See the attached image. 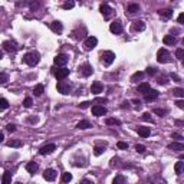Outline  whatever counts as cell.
I'll list each match as a JSON object with an SVG mask.
<instances>
[{
  "mask_svg": "<svg viewBox=\"0 0 184 184\" xmlns=\"http://www.w3.org/2000/svg\"><path fill=\"white\" fill-rule=\"evenodd\" d=\"M39 61H40V55H39L37 52H29V53H26V55L23 56V62L27 63L29 66L37 65Z\"/></svg>",
  "mask_w": 184,
  "mask_h": 184,
  "instance_id": "cell-1",
  "label": "cell"
},
{
  "mask_svg": "<svg viewBox=\"0 0 184 184\" xmlns=\"http://www.w3.org/2000/svg\"><path fill=\"white\" fill-rule=\"evenodd\" d=\"M101 61H102L104 65L109 66V65L115 61V53L111 52V50H105V52H102V55H101Z\"/></svg>",
  "mask_w": 184,
  "mask_h": 184,
  "instance_id": "cell-2",
  "label": "cell"
},
{
  "mask_svg": "<svg viewBox=\"0 0 184 184\" xmlns=\"http://www.w3.org/2000/svg\"><path fill=\"white\" fill-rule=\"evenodd\" d=\"M157 61L160 62V63H168V62H171V58H170V53H168L167 49H158L157 52Z\"/></svg>",
  "mask_w": 184,
  "mask_h": 184,
  "instance_id": "cell-3",
  "label": "cell"
},
{
  "mask_svg": "<svg viewBox=\"0 0 184 184\" xmlns=\"http://www.w3.org/2000/svg\"><path fill=\"white\" fill-rule=\"evenodd\" d=\"M68 55L65 53H59V55H56L55 58H53V63L55 65H58V66H65L68 63Z\"/></svg>",
  "mask_w": 184,
  "mask_h": 184,
  "instance_id": "cell-4",
  "label": "cell"
},
{
  "mask_svg": "<svg viewBox=\"0 0 184 184\" xmlns=\"http://www.w3.org/2000/svg\"><path fill=\"white\" fill-rule=\"evenodd\" d=\"M97 45H98V39H97L95 36H89V37L85 40L84 48H85V50H92Z\"/></svg>",
  "mask_w": 184,
  "mask_h": 184,
  "instance_id": "cell-5",
  "label": "cell"
},
{
  "mask_svg": "<svg viewBox=\"0 0 184 184\" xmlns=\"http://www.w3.org/2000/svg\"><path fill=\"white\" fill-rule=\"evenodd\" d=\"M56 88H58V91H59L61 94H63V95L69 94V91H70V85L68 84V82H65L63 79L58 81V85H56Z\"/></svg>",
  "mask_w": 184,
  "mask_h": 184,
  "instance_id": "cell-6",
  "label": "cell"
},
{
  "mask_svg": "<svg viewBox=\"0 0 184 184\" xmlns=\"http://www.w3.org/2000/svg\"><path fill=\"white\" fill-rule=\"evenodd\" d=\"M53 75L56 76V79L58 81H61V79H65L68 75H69V69H66V68H59V69H55L53 70Z\"/></svg>",
  "mask_w": 184,
  "mask_h": 184,
  "instance_id": "cell-7",
  "label": "cell"
},
{
  "mask_svg": "<svg viewBox=\"0 0 184 184\" xmlns=\"http://www.w3.org/2000/svg\"><path fill=\"white\" fill-rule=\"evenodd\" d=\"M109 30L114 35H121L122 33V25H121V22L119 20H114L111 23V26H109Z\"/></svg>",
  "mask_w": 184,
  "mask_h": 184,
  "instance_id": "cell-8",
  "label": "cell"
},
{
  "mask_svg": "<svg viewBox=\"0 0 184 184\" xmlns=\"http://www.w3.org/2000/svg\"><path fill=\"white\" fill-rule=\"evenodd\" d=\"M158 95H160V92L158 91H155V89H148L147 92H144V98L145 101H155L158 98Z\"/></svg>",
  "mask_w": 184,
  "mask_h": 184,
  "instance_id": "cell-9",
  "label": "cell"
},
{
  "mask_svg": "<svg viewBox=\"0 0 184 184\" xmlns=\"http://www.w3.org/2000/svg\"><path fill=\"white\" fill-rule=\"evenodd\" d=\"M55 150H56V145H55V144H48V145H43V147L39 150V154H40V155H49V154H52Z\"/></svg>",
  "mask_w": 184,
  "mask_h": 184,
  "instance_id": "cell-10",
  "label": "cell"
},
{
  "mask_svg": "<svg viewBox=\"0 0 184 184\" xmlns=\"http://www.w3.org/2000/svg\"><path fill=\"white\" fill-rule=\"evenodd\" d=\"M105 114H106V108H105V106H102V105H94V106H92V115L102 117V115H105Z\"/></svg>",
  "mask_w": 184,
  "mask_h": 184,
  "instance_id": "cell-11",
  "label": "cell"
},
{
  "mask_svg": "<svg viewBox=\"0 0 184 184\" xmlns=\"http://www.w3.org/2000/svg\"><path fill=\"white\" fill-rule=\"evenodd\" d=\"M56 176H58V173H56L53 168H48V170H45V173H43V178H45L46 181H53V180L56 178Z\"/></svg>",
  "mask_w": 184,
  "mask_h": 184,
  "instance_id": "cell-12",
  "label": "cell"
},
{
  "mask_svg": "<svg viewBox=\"0 0 184 184\" xmlns=\"http://www.w3.org/2000/svg\"><path fill=\"white\" fill-rule=\"evenodd\" d=\"M99 12L102 13V16L105 17V19H109V16H111V12H112V9L106 4V3H102L99 6Z\"/></svg>",
  "mask_w": 184,
  "mask_h": 184,
  "instance_id": "cell-13",
  "label": "cell"
},
{
  "mask_svg": "<svg viewBox=\"0 0 184 184\" xmlns=\"http://www.w3.org/2000/svg\"><path fill=\"white\" fill-rule=\"evenodd\" d=\"M131 29L134 32H142V30H145V23L142 20H135L134 23L131 25Z\"/></svg>",
  "mask_w": 184,
  "mask_h": 184,
  "instance_id": "cell-14",
  "label": "cell"
},
{
  "mask_svg": "<svg viewBox=\"0 0 184 184\" xmlns=\"http://www.w3.org/2000/svg\"><path fill=\"white\" fill-rule=\"evenodd\" d=\"M50 29H52V32H55V33H62V32H63V25H62L61 22L55 20V22L50 23Z\"/></svg>",
  "mask_w": 184,
  "mask_h": 184,
  "instance_id": "cell-15",
  "label": "cell"
},
{
  "mask_svg": "<svg viewBox=\"0 0 184 184\" xmlns=\"http://www.w3.org/2000/svg\"><path fill=\"white\" fill-rule=\"evenodd\" d=\"M79 70H81V73L84 75V76H91L92 73H94V69H92V66L89 65V63H85V65H82V66L79 68Z\"/></svg>",
  "mask_w": 184,
  "mask_h": 184,
  "instance_id": "cell-16",
  "label": "cell"
},
{
  "mask_svg": "<svg viewBox=\"0 0 184 184\" xmlns=\"http://www.w3.org/2000/svg\"><path fill=\"white\" fill-rule=\"evenodd\" d=\"M3 49L6 50V52H9V53H15L17 50L16 45L15 43H12V42H9V40H6V42H3Z\"/></svg>",
  "mask_w": 184,
  "mask_h": 184,
  "instance_id": "cell-17",
  "label": "cell"
},
{
  "mask_svg": "<svg viewBox=\"0 0 184 184\" xmlns=\"http://www.w3.org/2000/svg\"><path fill=\"white\" fill-rule=\"evenodd\" d=\"M102 89H104V86H102V84H101L99 81H95V82L92 84V86H91V92H92V94H95V95L101 94V92H102Z\"/></svg>",
  "mask_w": 184,
  "mask_h": 184,
  "instance_id": "cell-18",
  "label": "cell"
},
{
  "mask_svg": "<svg viewBox=\"0 0 184 184\" xmlns=\"http://www.w3.org/2000/svg\"><path fill=\"white\" fill-rule=\"evenodd\" d=\"M163 42H164V45H176L177 43V37L173 36V35H166L163 37Z\"/></svg>",
  "mask_w": 184,
  "mask_h": 184,
  "instance_id": "cell-19",
  "label": "cell"
},
{
  "mask_svg": "<svg viewBox=\"0 0 184 184\" xmlns=\"http://www.w3.org/2000/svg\"><path fill=\"white\" fill-rule=\"evenodd\" d=\"M37 168H39V166H37L35 161H30V163L26 164V171H27L29 174H35V173L37 171Z\"/></svg>",
  "mask_w": 184,
  "mask_h": 184,
  "instance_id": "cell-20",
  "label": "cell"
},
{
  "mask_svg": "<svg viewBox=\"0 0 184 184\" xmlns=\"http://www.w3.org/2000/svg\"><path fill=\"white\" fill-rule=\"evenodd\" d=\"M137 133L141 135L142 138H145V137L150 135L151 130H150V127H138V128H137Z\"/></svg>",
  "mask_w": 184,
  "mask_h": 184,
  "instance_id": "cell-21",
  "label": "cell"
},
{
  "mask_svg": "<svg viewBox=\"0 0 184 184\" xmlns=\"http://www.w3.org/2000/svg\"><path fill=\"white\" fill-rule=\"evenodd\" d=\"M173 10L171 9H161V10H158V15L163 17H166V19H170V17H173Z\"/></svg>",
  "mask_w": 184,
  "mask_h": 184,
  "instance_id": "cell-22",
  "label": "cell"
},
{
  "mask_svg": "<svg viewBox=\"0 0 184 184\" xmlns=\"http://www.w3.org/2000/svg\"><path fill=\"white\" fill-rule=\"evenodd\" d=\"M168 150H174V151H183L184 150V144L183 142H173L168 145Z\"/></svg>",
  "mask_w": 184,
  "mask_h": 184,
  "instance_id": "cell-23",
  "label": "cell"
},
{
  "mask_svg": "<svg viewBox=\"0 0 184 184\" xmlns=\"http://www.w3.org/2000/svg\"><path fill=\"white\" fill-rule=\"evenodd\" d=\"M7 145L13 147V148H20V147H23V141H20V140H10L7 142Z\"/></svg>",
  "mask_w": 184,
  "mask_h": 184,
  "instance_id": "cell-24",
  "label": "cell"
},
{
  "mask_svg": "<svg viewBox=\"0 0 184 184\" xmlns=\"http://www.w3.org/2000/svg\"><path fill=\"white\" fill-rule=\"evenodd\" d=\"M43 92H45V86H43L42 84H37V85H36V86L33 88V94L36 95V97H40V95H42Z\"/></svg>",
  "mask_w": 184,
  "mask_h": 184,
  "instance_id": "cell-25",
  "label": "cell"
},
{
  "mask_svg": "<svg viewBox=\"0 0 184 184\" xmlns=\"http://www.w3.org/2000/svg\"><path fill=\"white\" fill-rule=\"evenodd\" d=\"M12 181V173L10 171H4L3 177H1V183L3 184H9Z\"/></svg>",
  "mask_w": 184,
  "mask_h": 184,
  "instance_id": "cell-26",
  "label": "cell"
},
{
  "mask_svg": "<svg viewBox=\"0 0 184 184\" xmlns=\"http://www.w3.org/2000/svg\"><path fill=\"white\" fill-rule=\"evenodd\" d=\"M79 130H86V128H89L91 127V122L88 121V119H82V121H79L78 122V125H76Z\"/></svg>",
  "mask_w": 184,
  "mask_h": 184,
  "instance_id": "cell-27",
  "label": "cell"
},
{
  "mask_svg": "<svg viewBox=\"0 0 184 184\" xmlns=\"http://www.w3.org/2000/svg\"><path fill=\"white\" fill-rule=\"evenodd\" d=\"M138 9H140V6H138L137 3H131V4L128 6L127 12H128V13H131V15H134V13H137V12H138Z\"/></svg>",
  "mask_w": 184,
  "mask_h": 184,
  "instance_id": "cell-28",
  "label": "cell"
},
{
  "mask_svg": "<svg viewBox=\"0 0 184 184\" xmlns=\"http://www.w3.org/2000/svg\"><path fill=\"white\" fill-rule=\"evenodd\" d=\"M183 167H184V164H183V161H177L176 163V166H174V171H176V174H181V171H183Z\"/></svg>",
  "mask_w": 184,
  "mask_h": 184,
  "instance_id": "cell-29",
  "label": "cell"
},
{
  "mask_svg": "<svg viewBox=\"0 0 184 184\" xmlns=\"http://www.w3.org/2000/svg\"><path fill=\"white\" fill-rule=\"evenodd\" d=\"M142 76H144V72H140V70H138V72H135L134 75L131 76V81H133V82H138L140 79H142Z\"/></svg>",
  "mask_w": 184,
  "mask_h": 184,
  "instance_id": "cell-30",
  "label": "cell"
},
{
  "mask_svg": "<svg viewBox=\"0 0 184 184\" xmlns=\"http://www.w3.org/2000/svg\"><path fill=\"white\" fill-rule=\"evenodd\" d=\"M173 95H176L178 98H184V89L183 88H174L173 89Z\"/></svg>",
  "mask_w": 184,
  "mask_h": 184,
  "instance_id": "cell-31",
  "label": "cell"
},
{
  "mask_svg": "<svg viewBox=\"0 0 184 184\" xmlns=\"http://www.w3.org/2000/svg\"><path fill=\"white\" fill-rule=\"evenodd\" d=\"M9 108V102L6 98H0V111H6Z\"/></svg>",
  "mask_w": 184,
  "mask_h": 184,
  "instance_id": "cell-32",
  "label": "cell"
},
{
  "mask_svg": "<svg viewBox=\"0 0 184 184\" xmlns=\"http://www.w3.org/2000/svg\"><path fill=\"white\" fill-rule=\"evenodd\" d=\"M105 124H106V125H119L121 122L118 121L117 118H106V119H105Z\"/></svg>",
  "mask_w": 184,
  "mask_h": 184,
  "instance_id": "cell-33",
  "label": "cell"
},
{
  "mask_svg": "<svg viewBox=\"0 0 184 184\" xmlns=\"http://www.w3.org/2000/svg\"><path fill=\"white\" fill-rule=\"evenodd\" d=\"M148 89H150V84H147V82H144V84H141L138 86V92H141V94L147 92Z\"/></svg>",
  "mask_w": 184,
  "mask_h": 184,
  "instance_id": "cell-34",
  "label": "cell"
},
{
  "mask_svg": "<svg viewBox=\"0 0 184 184\" xmlns=\"http://www.w3.org/2000/svg\"><path fill=\"white\" fill-rule=\"evenodd\" d=\"M154 114H157V115H160V117H164V115L168 114V111L164 109V108H155V109H154Z\"/></svg>",
  "mask_w": 184,
  "mask_h": 184,
  "instance_id": "cell-35",
  "label": "cell"
},
{
  "mask_svg": "<svg viewBox=\"0 0 184 184\" xmlns=\"http://www.w3.org/2000/svg\"><path fill=\"white\" fill-rule=\"evenodd\" d=\"M39 6H40V4H39V1H37V0H32V1L29 3V7H30V10H32V12H36V10L39 9Z\"/></svg>",
  "mask_w": 184,
  "mask_h": 184,
  "instance_id": "cell-36",
  "label": "cell"
},
{
  "mask_svg": "<svg viewBox=\"0 0 184 184\" xmlns=\"http://www.w3.org/2000/svg\"><path fill=\"white\" fill-rule=\"evenodd\" d=\"M73 6H75V3H73L72 0H69V1H65V3L62 4V9H65V10H69V9H73Z\"/></svg>",
  "mask_w": 184,
  "mask_h": 184,
  "instance_id": "cell-37",
  "label": "cell"
},
{
  "mask_svg": "<svg viewBox=\"0 0 184 184\" xmlns=\"http://www.w3.org/2000/svg\"><path fill=\"white\" fill-rule=\"evenodd\" d=\"M104 151H105V145H104V147H99V145H97V147L94 148V154H95V155L98 157V155H101V154H102Z\"/></svg>",
  "mask_w": 184,
  "mask_h": 184,
  "instance_id": "cell-38",
  "label": "cell"
},
{
  "mask_svg": "<svg viewBox=\"0 0 184 184\" xmlns=\"http://www.w3.org/2000/svg\"><path fill=\"white\" fill-rule=\"evenodd\" d=\"M72 180V174L70 173H63V176H62V181L63 183H69Z\"/></svg>",
  "mask_w": 184,
  "mask_h": 184,
  "instance_id": "cell-39",
  "label": "cell"
},
{
  "mask_svg": "<svg viewBox=\"0 0 184 184\" xmlns=\"http://www.w3.org/2000/svg\"><path fill=\"white\" fill-rule=\"evenodd\" d=\"M9 81V75L7 73H0V85H4Z\"/></svg>",
  "mask_w": 184,
  "mask_h": 184,
  "instance_id": "cell-40",
  "label": "cell"
},
{
  "mask_svg": "<svg viewBox=\"0 0 184 184\" xmlns=\"http://www.w3.org/2000/svg\"><path fill=\"white\" fill-rule=\"evenodd\" d=\"M32 104H33V101H32V98H25V101H23V106L25 108H30L32 106Z\"/></svg>",
  "mask_w": 184,
  "mask_h": 184,
  "instance_id": "cell-41",
  "label": "cell"
},
{
  "mask_svg": "<svg viewBox=\"0 0 184 184\" xmlns=\"http://www.w3.org/2000/svg\"><path fill=\"white\" fill-rule=\"evenodd\" d=\"M127 180H125V177H122V176H117L115 178H114V184H122L125 183Z\"/></svg>",
  "mask_w": 184,
  "mask_h": 184,
  "instance_id": "cell-42",
  "label": "cell"
},
{
  "mask_svg": "<svg viewBox=\"0 0 184 184\" xmlns=\"http://www.w3.org/2000/svg\"><path fill=\"white\" fill-rule=\"evenodd\" d=\"M117 147L119 148V150H128V144L124 142V141H119V142L117 144Z\"/></svg>",
  "mask_w": 184,
  "mask_h": 184,
  "instance_id": "cell-43",
  "label": "cell"
},
{
  "mask_svg": "<svg viewBox=\"0 0 184 184\" xmlns=\"http://www.w3.org/2000/svg\"><path fill=\"white\" fill-rule=\"evenodd\" d=\"M176 56H177V59H180V61H181V59H183V56H184V49L180 48V49L176 50Z\"/></svg>",
  "mask_w": 184,
  "mask_h": 184,
  "instance_id": "cell-44",
  "label": "cell"
},
{
  "mask_svg": "<svg viewBox=\"0 0 184 184\" xmlns=\"http://www.w3.org/2000/svg\"><path fill=\"white\" fill-rule=\"evenodd\" d=\"M6 130H7L9 133H15V131H16V125H15V124H7V125H6Z\"/></svg>",
  "mask_w": 184,
  "mask_h": 184,
  "instance_id": "cell-45",
  "label": "cell"
},
{
  "mask_svg": "<svg viewBox=\"0 0 184 184\" xmlns=\"http://www.w3.org/2000/svg\"><path fill=\"white\" fill-rule=\"evenodd\" d=\"M135 151H137V152H140V154H142V152L145 151V147H144V145H141V144H137V145H135Z\"/></svg>",
  "mask_w": 184,
  "mask_h": 184,
  "instance_id": "cell-46",
  "label": "cell"
},
{
  "mask_svg": "<svg viewBox=\"0 0 184 184\" xmlns=\"http://www.w3.org/2000/svg\"><path fill=\"white\" fill-rule=\"evenodd\" d=\"M145 72H147L148 75H151V76H152V75H155V73H157V69H155V68H152V66H148Z\"/></svg>",
  "mask_w": 184,
  "mask_h": 184,
  "instance_id": "cell-47",
  "label": "cell"
},
{
  "mask_svg": "<svg viewBox=\"0 0 184 184\" xmlns=\"http://www.w3.org/2000/svg\"><path fill=\"white\" fill-rule=\"evenodd\" d=\"M142 119H144V121H150V122H152V118H151L150 112H144V114H142Z\"/></svg>",
  "mask_w": 184,
  "mask_h": 184,
  "instance_id": "cell-48",
  "label": "cell"
},
{
  "mask_svg": "<svg viewBox=\"0 0 184 184\" xmlns=\"http://www.w3.org/2000/svg\"><path fill=\"white\" fill-rule=\"evenodd\" d=\"M91 104H92V102H89V101H85V102H82V104H79L78 106H79V108H82V109H85V108H88Z\"/></svg>",
  "mask_w": 184,
  "mask_h": 184,
  "instance_id": "cell-49",
  "label": "cell"
},
{
  "mask_svg": "<svg viewBox=\"0 0 184 184\" xmlns=\"http://www.w3.org/2000/svg\"><path fill=\"white\" fill-rule=\"evenodd\" d=\"M160 85H167V78H164V76H161V78H158V81H157Z\"/></svg>",
  "mask_w": 184,
  "mask_h": 184,
  "instance_id": "cell-50",
  "label": "cell"
},
{
  "mask_svg": "<svg viewBox=\"0 0 184 184\" xmlns=\"http://www.w3.org/2000/svg\"><path fill=\"white\" fill-rule=\"evenodd\" d=\"M170 76H171V78H173V79H174L176 82H181V78H180V76H178L177 73H171Z\"/></svg>",
  "mask_w": 184,
  "mask_h": 184,
  "instance_id": "cell-51",
  "label": "cell"
},
{
  "mask_svg": "<svg viewBox=\"0 0 184 184\" xmlns=\"http://www.w3.org/2000/svg\"><path fill=\"white\" fill-rule=\"evenodd\" d=\"M117 164H118V158H117V157H115V158H112V160H111V163H109V166H111V167H115Z\"/></svg>",
  "mask_w": 184,
  "mask_h": 184,
  "instance_id": "cell-52",
  "label": "cell"
},
{
  "mask_svg": "<svg viewBox=\"0 0 184 184\" xmlns=\"http://www.w3.org/2000/svg\"><path fill=\"white\" fill-rule=\"evenodd\" d=\"M176 104H177V106H178V108H181V109L184 108V101L183 99H178Z\"/></svg>",
  "mask_w": 184,
  "mask_h": 184,
  "instance_id": "cell-53",
  "label": "cell"
},
{
  "mask_svg": "<svg viewBox=\"0 0 184 184\" xmlns=\"http://www.w3.org/2000/svg\"><path fill=\"white\" fill-rule=\"evenodd\" d=\"M177 20H178V23H180V25H183V22H184V13H180Z\"/></svg>",
  "mask_w": 184,
  "mask_h": 184,
  "instance_id": "cell-54",
  "label": "cell"
},
{
  "mask_svg": "<svg viewBox=\"0 0 184 184\" xmlns=\"http://www.w3.org/2000/svg\"><path fill=\"white\" fill-rule=\"evenodd\" d=\"M173 138H176V140H178V141H181V138H183V137H181V135H180V134H177V133H174V134H173Z\"/></svg>",
  "mask_w": 184,
  "mask_h": 184,
  "instance_id": "cell-55",
  "label": "cell"
},
{
  "mask_svg": "<svg viewBox=\"0 0 184 184\" xmlns=\"http://www.w3.org/2000/svg\"><path fill=\"white\" fill-rule=\"evenodd\" d=\"M97 102H102V104H105V102H106V98H97Z\"/></svg>",
  "mask_w": 184,
  "mask_h": 184,
  "instance_id": "cell-56",
  "label": "cell"
},
{
  "mask_svg": "<svg viewBox=\"0 0 184 184\" xmlns=\"http://www.w3.org/2000/svg\"><path fill=\"white\" fill-rule=\"evenodd\" d=\"M133 104H134V105H137V106H140V104H141V102H140L138 99H134V101H133Z\"/></svg>",
  "mask_w": 184,
  "mask_h": 184,
  "instance_id": "cell-57",
  "label": "cell"
},
{
  "mask_svg": "<svg viewBox=\"0 0 184 184\" xmlns=\"http://www.w3.org/2000/svg\"><path fill=\"white\" fill-rule=\"evenodd\" d=\"M29 122H37V118H29Z\"/></svg>",
  "mask_w": 184,
  "mask_h": 184,
  "instance_id": "cell-58",
  "label": "cell"
},
{
  "mask_svg": "<svg viewBox=\"0 0 184 184\" xmlns=\"http://www.w3.org/2000/svg\"><path fill=\"white\" fill-rule=\"evenodd\" d=\"M4 140V135H3V133H0V142Z\"/></svg>",
  "mask_w": 184,
  "mask_h": 184,
  "instance_id": "cell-59",
  "label": "cell"
},
{
  "mask_svg": "<svg viewBox=\"0 0 184 184\" xmlns=\"http://www.w3.org/2000/svg\"><path fill=\"white\" fill-rule=\"evenodd\" d=\"M0 59H3V52L0 50Z\"/></svg>",
  "mask_w": 184,
  "mask_h": 184,
  "instance_id": "cell-60",
  "label": "cell"
}]
</instances>
